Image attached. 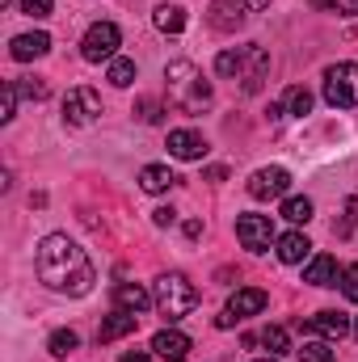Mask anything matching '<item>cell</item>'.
<instances>
[{
    "mask_svg": "<svg viewBox=\"0 0 358 362\" xmlns=\"http://www.w3.org/2000/svg\"><path fill=\"white\" fill-rule=\"evenodd\" d=\"M0 4H13V0H0Z\"/></svg>",
    "mask_w": 358,
    "mask_h": 362,
    "instance_id": "7bdbcfd3",
    "label": "cell"
},
{
    "mask_svg": "<svg viewBox=\"0 0 358 362\" xmlns=\"http://www.w3.org/2000/svg\"><path fill=\"white\" fill-rule=\"evenodd\" d=\"M110 85H114V89H131V85H135V59L114 55V59H110Z\"/></svg>",
    "mask_w": 358,
    "mask_h": 362,
    "instance_id": "603a6c76",
    "label": "cell"
},
{
    "mask_svg": "<svg viewBox=\"0 0 358 362\" xmlns=\"http://www.w3.org/2000/svg\"><path fill=\"white\" fill-rule=\"evenodd\" d=\"M215 72H219V76H236V81H241V72H245V47H236V51H232V47H228V51H219V55H215Z\"/></svg>",
    "mask_w": 358,
    "mask_h": 362,
    "instance_id": "7402d4cb",
    "label": "cell"
},
{
    "mask_svg": "<svg viewBox=\"0 0 358 362\" xmlns=\"http://www.w3.org/2000/svg\"><path fill=\"white\" fill-rule=\"evenodd\" d=\"M358 228V198H350L346 202V215H342V223H337V236H350Z\"/></svg>",
    "mask_w": 358,
    "mask_h": 362,
    "instance_id": "e575fe53",
    "label": "cell"
},
{
    "mask_svg": "<svg viewBox=\"0 0 358 362\" xmlns=\"http://www.w3.org/2000/svg\"><path fill=\"white\" fill-rule=\"evenodd\" d=\"M135 325H139V316L135 312H110L105 320H101V329H97V341L101 346H110V341H118V337H127V333H135Z\"/></svg>",
    "mask_w": 358,
    "mask_h": 362,
    "instance_id": "e0dca14e",
    "label": "cell"
},
{
    "mask_svg": "<svg viewBox=\"0 0 358 362\" xmlns=\"http://www.w3.org/2000/svg\"><path fill=\"white\" fill-rule=\"evenodd\" d=\"M245 21H249V8L241 0H211L207 4V25L219 34H236Z\"/></svg>",
    "mask_w": 358,
    "mask_h": 362,
    "instance_id": "ba28073f",
    "label": "cell"
},
{
    "mask_svg": "<svg viewBox=\"0 0 358 362\" xmlns=\"http://www.w3.org/2000/svg\"><path fill=\"white\" fill-rule=\"evenodd\" d=\"M236 240L249 249V253H266L274 245V223L270 215H241L236 219Z\"/></svg>",
    "mask_w": 358,
    "mask_h": 362,
    "instance_id": "52a82bcc",
    "label": "cell"
},
{
    "mask_svg": "<svg viewBox=\"0 0 358 362\" xmlns=\"http://www.w3.org/2000/svg\"><path fill=\"white\" fill-rule=\"evenodd\" d=\"M185 236H190V240H194V236H202V223H198V219H190V223H185Z\"/></svg>",
    "mask_w": 358,
    "mask_h": 362,
    "instance_id": "8d00e7d4",
    "label": "cell"
},
{
    "mask_svg": "<svg viewBox=\"0 0 358 362\" xmlns=\"http://www.w3.org/2000/svg\"><path fill=\"white\" fill-rule=\"evenodd\" d=\"M122 362H152L144 350H131V354H122Z\"/></svg>",
    "mask_w": 358,
    "mask_h": 362,
    "instance_id": "74e56055",
    "label": "cell"
},
{
    "mask_svg": "<svg viewBox=\"0 0 358 362\" xmlns=\"http://www.w3.org/2000/svg\"><path fill=\"white\" fill-rule=\"evenodd\" d=\"M253 362H278V358H274V354H270V358H253Z\"/></svg>",
    "mask_w": 358,
    "mask_h": 362,
    "instance_id": "60d3db41",
    "label": "cell"
},
{
    "mask_svg": "<svg viewBox=\"0 0 358 362\" xmlns=\"http://www.w3.org/2000/svg\"><path fill=\"white\" fill-rule=\"evenodd\" d=\"M34 262H38V278H42V286H51V291H59V295H89L93 282H97L89 253H85L76 240H68L64 232L42 236Z\"/></svg>",
    "mask_w": 358,
    "mask_h": 362,
    "instance_id": "6da1fadb",
    "label": "cell"
},
{
    "mask_svg": "<svg viewBox=\"0 0 358 362\" xmlns=\"http://www.w3.org/2000/svg\"><path fill=\"white\" fill-rule=\"evenodd\" d=\"M262 346H266V350L274 354V358H278V354H287V350H291V341H287V329L270 325L266 333H262Z\"/></svg>",
    "mask_w": 358,
    "mask_h": 362,
    "instance_id": "f546056e",
    "label": "cell"
},
{
    "mask_svg": "<svg viewBox=\"0 0 358 362\" xmlns=\"http://www.w3.org/2000/svg\"><path fill=\"white\" fill-rule=\"evenodd\" d=\"M241 4H245V8H266L270 0H241Z\"/></svg>",
    "mask_w": 358,
    "mask_h": 362,
    "instance_id": "ab89813d",
    "label": "cell"
},
{
    "mask_svg": "<svg viewBox=\"0 0 358 362\" xmlns=\"http://www.w3.org/2000/svg\"><path fill=\"white\" fill-rule=\"evenodd\" d=\"M173 219H178V211H173V206H156V211H152V223H156V228H169Z\"/></svg>",
    "mask_w": 358,
    "mask_h": 362,
    "instance_id": "d590c367",
    "label": "cell"
},
{
    "mask_svg": "<svg viewBox=\"0 0 358 362\" xmlns=\"http://www.w3.org/2000/svg\"><path fill=\"white\" fill-rule=\"evenodd\" d=\"M354 337H358V320H354Z\"/></svg>",
    "mask_w": 358,
    "mask_h": 362,
    "instance_id": "b9f144b4",
    "label": "cell"
},
{
    "mask_svg": "<svg viewBox=\"0 0 358 362\" xmlns=\"http://www.w3.org/2000/svg\"><path fill=\"white\" fill-rule=\"evenodd\" d=\"M178 177H173V169L169 165H148V169H139V189L144 194H165V189H173Z\"/></svg>",
    "mask_w": 358,
    "mask_h": 362,
    "instance_id": "ffe728a7",
    "label": "cell"
},
{
    "mask_svg": "<svg viewBox=\"0 0 358 362\" xmlns=\"http://www.w3.org/2000/svg\"><path fill=\"white\" fill-rule=\"evenodd\" d=\"M316 8H333L337 17H354L358 13V0H312Z\"/></svg>",
    "mask_w": 358,
    "mask_h": 362,
    "instance_id": "836d02e7",
    "label": "cell"
},
{
    "mask_svg": "<svg viewBox=\"0 0 358 362\" xmlns=\"http://www.w3.org/2000/svg\"><path fill=\"white\" fill-rule=\"evenodd\" d=\"M287 114H295V118H304L308 110H312V93L304 89V85H295V89H287Z\"/></svg>",
    "mask_w": 358,
    "mask_h": 362,
    "instance_id": "83f0119b",
    "label": "cell"
},
{
    "mask_svg": "<svg viewBox=\"0 0 358 362\" xmlns=\"http://www.w3.org/2000/svg\"><path fill=\"white\" fill-rule=\"evenodd\" d=\"M228 177V169H219V165H215V169H207V181H224Z\"/></svg>",
    "mask_w": 358,
    "mask_h": 362,
    "instance_id": "f35d334b",
    "label": "cell"
},
{
    "mask_svg": "<svg viewBox=\"0 0 358 362\" xmlns=\"http://www.w3.org/2000/svg\"><path fill=\"white\" fill-rule=\"evenodd\" d=\"M152 350H156V358H165V362H185L190 350H194V341L185 333H178V329H161L152 337Z\"/></svg>",
    "mask_w": 358,
    "mask_h": 362,
    "instance_id": "7c38bea8",
    "label": "cell"
},
{
    "mask_svg": "<svg viewBox=\"0 0 358 362\" xmlns=\"http://www.w3.org/2000/svg\"><path fill=\"white\" fill-rule=\"evenodd\" d=\"M51 51V34H42V30H34V34H17L13 42H8V55L17 59V64H30V59H42Z\"/></svg>",
    "mask_w": 358,
    "mask_h": 362,
    "instance_id": "4fadbf2b",
    "label": "cell"
},
{
    "mask_svg": "<svg viewBox=\"0 0 358 362\" xmlns=\"http://www.w3.org/2000/svg\"><path fill=\"white\" fill-rule=\"evenodd\" d=\"M304 282H312V286H337V282H342L337 257H329V253L312 257V262H308V270H304Z\"/></svg>",
    "mask_w": 358,
    "mask_h": 362,
    "instance_id": "d6986e66",
    "label": "cell"
},
{
    "mask_svg": "<svg viewBox=\"0 0 358 362\" xmlns=\"http://www.w3.org/2000/svg\"><path fill=\"white\" fill-rule=\"evenodd\" d=\"M337 286H342V295H346L350 303H358V266H346V270H342V282H337Z\"/></svg>",
    "mask_w": 358,
    "mask_h": 362,
    "instance_id": "d6a6232c",
    "label": "cell"
},
{
    "mask_svg": "<svg viewBox=\"0 0 358 362\" xmlns=\"http://www.w3.org/2000/svg\"><path fill=\"white\" fill-rule=\"evenodd\" d=\"M266 72H270V55L258 47V42H249V47H245V72H241V85H245V93H258V89H262Z\"/></svg>",
    "mask_w": 358,
    "mask_h": 362,
    "instance_id": "5bb4252c",
    "label": "cell"
},
{
    "mask_svg": "<svg viewBox=\"0 0 358 362\" xmlns=\"http://www.w3.org/2000/svg\"><path fill=\"white\" fill-rule=\"evenodd\" d=\"M266 303H270V295L262 291V286H241L232 299H228V316L232 320H249V316H258V312H266Z\"/></svg>",
    "mask_w": 358,
    "mask_h": 362,
    "instance_id": "8fae6325",
    "label": "cell"
},
{
    "mask_svg": "<svg viewBox=\"0 0 358 362\" xmlns=\"http://www.w3.org/2000/svg\"><path fill=\"white\" fill-rule=\"evenodd\" d=\"M148 303H156V299H152L139 282H118V286H114V308H118V312H135V316H139Z\"/></svg>",
    "mask_w": 358,
    "mask_h": 362,
    "instance_id": "ac0fdd59",
    "label": "cell"
},
{
    "mask_svg": "<svg viewBox=\"0 0 358 362\" xmlns=\"http://www.w3.org/2000/svg\"><path fill=\"white\" fill-rule=\"evenodd\" d=\"M152 299H156V312L165 316V320H181V316H190L194 308H198V286L185 278V274H161L156 278V291H152Z\"/></svg>",
    "mask_w": 358,
    "mask_h": 362,
    "instance_id": "3957f363",
    "label": "cell"
},
{
    "mask_svg": "<svg viewBox=\"0 0 358 362\" xmlns=\"http://www.w3.org/2000/svg\"><path fill=\"white\" fill-rule=\"evenodd\" d=\"M118 42H122V30L114 21H97L89 25V34L81 38V55L89 64H101V59H114L118 55Z\"/></svg>",
    "mask_w": 358,
    "mask_h": 362,
    "instance_id": "5b68a950",
    "label": "cell"
},
{
    "mask_svg": "<svg viewBox=\"0 0 358 362\" xmlns=\"http://www.w3.org/2000/svg\"><path fill=\"white\" fill-rule=\"evenodd\" d=\"M165 81H169V101L185 114H202L211 105V81H202V72L190 59H173L165 68Z\"/></svg>",
    "mask_w": 358,
    "mask_h": 362,
    "instance_id": "7a4b0ae2",
    "label": "cell"
},
{
    "mask_svg": "<svg viewBox=\"0 0 358 362\" xmlns=\"http://www.w3.org/2000/svg\"><path fill=\"white\" fill-rule=\"evenodd\" d=\"M169 156L173 160H202L207 156V139L198 131H169Z\"/></svg>",
    "mask_w": 358,
    "mask_h": 362,
    "instance_id": "9a60e30c",
    "label": "cell"
},
{
    "mask_svg": "<svg viewBox=\"0 0 358 362\" xmlns=\"http://www.w3.org/2000/svg\"><path fill=\"white\" fill-rule=\"evenodd\" d=\"M287 189H291V173H287V169H278V165H270V169H258V173L249 177V194H253L258 202H270V198H287Z\"/></svg>",
    "mask_w": 358,
    "mask_h": 362,
    "instance_id": "9c48e42d",
    "label": "cell"
},
{
    "mask_svg": "<svg viewBox=\"0 0 358 362\" xmlns=\"http://www.w3.org/2000/svg\"><path fill=\"white\" fill-rule=\"evenodd\" d=\"M304 329L312 337H325V341H342L346 333H354V325H350L346 312H316L312 320H304Z\"/></svg>",
    "mask_w": 358,
    "mask_h": 362,
    "instance_id": "30bf717a",
    "label": "cell"
},
{
    "mask_svg": "<svg viewBox=\"0 0 358 362\" xmlns=\"http://www.w3.org/2000/svg\"><path fill=\"white\" fill-rule=\"evenodd\" d=\"M17 93H21L25 101H47V97H51V85H47L42 76H17Z\"/></svg>",
    "mask_w": 358,
    "mask_h": 362,
    "instance_id": "484cf974",
    "label": "cell"
},
{
    "mask_svg": "<svg viewBox=\"0 0 358 362\" xmlns=\"http://www.w3.org/2000/svg\"><path fill=\"white\" fill-rule=\"evenodd\" d=\"M152 21H156L161 34H181V30H185V8H181V4H161V8L152 13Z\"/></svg>",
    "mask_w": 358,
    "mask_h": 362,
    "instance_id": "44dd1931",
    "label": "cell"
},
{
    "mask_svg": "<svg viewBox=\"0 0 358 362\" xmlns=\"http://www.w3.org/2000/svg\"><path fill=\"white\" fill-rule=\"evenodd\" d=\"M76 346H81V337H76L72 329H55V333H51V341H47V350H51L55 358H68Z\"/></svg>",
    "mask_w": 358,
    "mask_h": 362,
    "instance_id": "d4e9b609",
    "label": "cell"
},
{
    "mask_svg": "<svg viewBox=\"0 0 358 362\" xmlns=\"http://www.w3.org/2000/svg\"><path fill=\"white\" fill-rule=\"evenodd\" d=\"M97 114H101V97H97L89 85L68 89V97H64V122H68V127H89Z\"/></svg>",
    "mask_w": 358,
    "mask_h": 362,
    "instance_id": "8992f818",
    "label": "cell"
},
{
    "mask_svg": "<svg viewBox=\"0 0 358 362\" xmlns=\"http://www.w3.org/2000/svg\"><path fill=\"white\" fill-rule=\"evenodd\" d=\"M17 81H4V89H0V122H13V114H17Z\"/></svg>",
    "mask_w": 358,
    "mask_h": 362,
    "instance_id": "f1b7e54d",
    "label": "cell"
},
{
    "mask_svg": "<svg viewBox=\"0 0 358 362\" xmlns=\"http://www.w3.org/2000/svg\"><path fill=\"white\" fill-rule=\"evenodd\" d=\"M295 354H299V362H337V350H329L325 341H304Z\"/></svg>",
    "mask_w": 358,
    "mask_h": 362,
    "instance_id": "4316f807",
    "label": "cell"
},
{
    "mask_svg": "<svg viewBox=\"0 0 358 362\" xmlns=\"http://www.w3.org/2000/svg\"><path fill=\"white\" fill-rule=\"evenodd\" d=\"M325 101L333 110H354L358 105V64L325 68Z\"/></svg>",
    "mask_w": 358,
    "mask_h": 362,
    "instance_id": "277c9868",
    "label": "cell"
},
{
    "mask_svg": "<svg viewBox=\"0 0 358 362\" xmlns=\"http://www.w3.org/2000/svg\"><path fill=\"white\" fill-rule=\"evenodd\" d=\"M135 114H139V122H161V101L139 97V101H135Z\"/></svg>",
    "mask_w": 358,
    "mask_h": 362,
    "instance_id": "1f68e13d",
    "label": "cell"
},
{
    "mask_svg": "<svg viewBox=\"0 0 358 362\" xmlns=\"http://www.w3.org/2000/svg\"><path fill=\"white\" fill-rule=\"evenodd\" d=\"M274 245H278V262H282V266H304V262L312 257V240H308L304 232H287V236H278Z\"/></svg>",
    "mask_w": 358,
    "mask_h": 362,
    "instance_id": "2e32d148",
    "label": "cell"
},
{
    "mask_svg": "<svg viewBox=\"0 0 358 362\" xmlns=\"http://www.w3.org/2000/svg\"><path fill=\"white\" fill-rule=\"evenodd\" d=\"M282 219H291V223H308V219H312V198H304V194L282 198Z\"/></svg>",
    "mask_w": 358,
    "mask_h": 362,
    "instance_id": "cb8c5ba5",
    "label": "cell"
},
{
    "mask_svg": "<svg viewBox=\"0 0 358 362\" xmlns=\"http://www.w3.org/2000/svg\"><path fill=\"white\" fill-rule=\"evenodd\" d=\"M17 8H21L25 17H34V21H42V17H51V8H55V0H17Z\"/></svg>",
    "mask_w": 358,
    "mask_h": 362,
    "instance_id": "4dcf8cb0",
    "label": "cell"
}]
</instances>
